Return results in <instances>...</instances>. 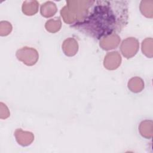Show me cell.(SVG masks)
Here are the masks:
<instances>
[{
    "instance_id": "6da1fadb",
    "label": "cell",
    "mask_w": 153,
    "mask_h": 153,
    "mask_svg": "<svg viewBox=\"0 0 153 153\" xmlns=\"http://www.w3.org/2000/svg\"><path fill=\"white\" fill-rule=\"evenodd\" d=\"M126 1H93L85 16L71 25L84 34L96 39L118 34L128 22Z\"/></svg>"
},
{
    "instance_id": "7a4b0ae2",
    "label": "cell",
    "mask_w": 153,
    "mask_h": 153,
    "mask_svg": "<svg viewBox=\"0 0 153 153\" xmlns=\"http://www.w3.org/2000/svg\"><path fill=\"white\" fill-rule=\"evenodd\" d=\"M93 1H67L66 5L60 10L63 21L74 25L81 21L87 14Z\"/></svg>"
},
{
    "instance_id": "3957f363",
    "label": "cell",
    "mask_w": 153,
    "mask_h": 153,
    "mask_svg": "<svg viewBox=\"0 0 153 153\" xmlns=\"http://www.w3.org/2000/svg\"><path fill=\"white\" fill-rule=\"evenodd\" d=\"M16 57L19 60L22 62L27 66H32L37 62L39 55L35 49L25 47L17 51Z\"/></svg>"
},
{
    "instance_id": "277c9868",
    "label": "cell",
    "mask_w": 153,
    "mask_h": 153,
    "mask_svg": "<svg viewBox=\"0 0 153 153\" xmlns=\"http://www.w3.org/2000/svg\"><path fill=\"white\" fill-rule=\"evenodd\" d=\"M139 41L135 38H127L123 40L121 46L120 50L122 54L127 59L133 57L139 50Z\"/></svg>"
},
{
    "instance_id": "5b68a950",
    "label": "cell",
    "mask_w": 153,
    "mask_h": 153,
    "mask_svg": "<svg viewBox=\"0 0 153 153\" xmlns=\"http://www.w3.org/2000/svg\"><path fill=\"white\" fill-rule=\"evenodd\" d=\"M121 62V57L117 51L108 53L105 57L103 65L108 70H114L118 68Z\"/></svg>"
},
{
    "instance_id": "8992f818",
    "label": "cell",
    "mask_w": 153,
    "mask_h": 153,
    "mask_svg": "<svg viewBox=\"0 0 153 153\" xmlns=\"http://www.w3.org/2000/svg\"><path fill=\"white\" fill-rule=\"evenodd\" d=\"M120 42V38L118 34H113L103 38L100 41V47L105 50L115 48Z\"/></svg>"
},
{
    "instance_id": "52a82bcc",
    "label": "cell",
    "mask_w": 153,
    "mask_h": 153,
    "mask_svg": "<svg viewBox=\"0 0 153 153\" xmlns=\"http://www.w3.org/2000/svg\"><path fill=\"white\" fill-rule=\"evenodd\" d=\"M14 135L17 142L22 146L30 145L34 139V136L32 133L23 131L21 128L17 129L15 131Z\"/></svg>"
},
{
    "instance_id": "ba28073f",
    "label": "cell",
    "mask_w": 153,
    "mask_h": 153,
    "mask_svg": "<svg viewBox=\"0 0 153 153\" xmlns=\"http://www.w3.org/2000/svg\"><path fill=\"white\" fill-rule=\"evenodd\" d=\"M62 50L67 56L71 57L75 56L78 50L77 41L73 38H69L65 39L62 44Z\"/></svg>"
},
{
    "instance_id": "9c48e42d",
    "label": "cell",
    "mask_w": 153,
    "mask_h": 153,
    "mask_svg": "<svg viewBox=\"0 0 153 153\" xmlns=\"http://www.w3.org/2000/svg\"><path fill=\"white\" fill-rule=\"evenodd\" d=\"M39 3L36 1H25L22 4V11L27 16L35 14L38 11Z\"/></svg>"
},
{
    "instance_id": "30bf717a",
    "label": "cell",
    "mask_w": 153,
    "mask_h": 153,
    "mask_svg": "<svg viewBox=\"0 0 153 153\" xmlns=\"http://www.w3.org/2000/svg\"><path fill=\"white\" fill-rule=\"evenodd\" d=\"M57 10L56 5L53 2L47 1L41 5L40 12L42 16L48 18L54 16L56 13Z\"/></svg>"
},
{
    "instance_id": "8fae6325",
    "label": "cell",
    "mask_w": 153,
    "mask_h": 153,
    "mask_svg": "<svg viewBox=\"0 0 153 153\" xmlns=\"http://www.w3.org/2000/svg\"><path fill=\"white\" fill-rule=\"evenodd\" d=\"M152 121L151 120H145L140 123L139 130L140 134L146 138L150 139L152 136Z\"/></svg>"
},
{
    "instance_id": "7c38bea8",
    "label": "cell",
    "mask_w": 153,
    "mask_h": 153,
    "mask_svg": "<svg viewBox=\"0 0 153 153\" xmlns=\"http://www.w3.org/2000/svg\"><path fill=\"white\" fill-rule=\"evenodd\" d=\"M140 10L142 14L148 18L153 17V1H142L140 4Z\"/></svg>"
},
{
    "instance_id": "4fadbf2b",
    "label": "cell",
    "mask_w": 153,
    "mask_h": 153,
    "mask_svg": "<svg viewBox=\"0 0 153 153\" xmlns=\"http://www.w3.org/2000/svg\"><path fill=\"white\" fill-rule=\"evenodd\" d=\"M128 87L133 93L140 92L144 88L143 80L137 76L131 78L128 82Z\"/></svg>"
},
{
    "instance_id": "5bb4252c",
    "label": "cell",
    "mask_w": 153,
    "mask_h": 153,
    "mask_svg": "<svg viewBox=\"0 0 153 153\" xmlns=\"http://www.w3.org/2000/svg\"><path fill=\"white\" fill-rule=\"evenodd\" d=\"M62 26L61 20L59 17H56L54 19H50L45 25L46 30L51 33H55L58 32Z\"/></svg>"
},
{
    "instance_id": "9a60e30c",
    "label": "cell",
    "mask_w": 153,
    "mask_h": 153,
    "mask_svg": "<svg viewBox=\"0 0 153 153\" xmlns=\"http://www.w3.org/2000/svg\"><path fill=\"white\" fill-rule=\"evenodd\" d=\"M142 51L146 57L152 58V39L147 38L142 43Z\"/></svg>"
},
{
    "instance_id": "2e32d148",
    "label": "cell",
    "mask_w": 153,
    "mask_h": 153,
    "mask_svg": "<svg viewBox=\"0 0 153 153\" xmlns=\"http://www.w3.org/2000/svg\"><path fill=\"white\" fill-rule=\"evenodd\" d=\"M12 30L11 23L7 21H1L0 22V35L1 36H7Z\"/></svg>"
},
{
    "instance_id": "e0dca14e",
    "label": "cell",
    "mask_w": 153,
    "mask_h": 153,
    "mask_svg": "<svg viewBox=\"0 0 153 153\" xmlns=\"http://www.w3.org/2000/svg\"><path fill=\"white\" fill-rule=\"evenodd\" d=\"M1 115L0 118L1 119H5L10 116V112L8 111L7 106L2 102H1Z\"/></svg>"
}]
</instances>
